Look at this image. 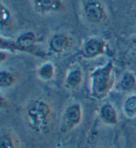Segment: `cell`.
<instances>
[{"mask_svg":"<svg viewBox=\"0 0 136 148\" xmlns=\"http://www.w3.org/2000/svg\"><path fill=\"white\" fill-rule=\"evenodd\" d=\"M83 79L84 73L81 66H72L66 74L64 86L68 90H75L82 84Z\"/></svg>","mask_w":136,"mask_h":148,"instance_id":"9c48e42d","label":"cell"},{"mask_svg":"<svg viewBox=\"0 0 136 148\" xmlns=\"http://www.w3.org/2000/svg\"><path fill=\"white\" fill-rule=\"evenodd\" d=\"M99 116L104 124L110 125L118 124V113L115 108L110 103L106 102L102 105L99 110Z\"/></svg>","mask_w":136,"mask_h":148,"instance_id":"30bf717a","label":"cell"},{"mask_svg":"<svg viewBox=\"0 0 136 148\" xmlns=\"http://www.w3.org/2000/svg\"><path fill=\"white\" fill-rule=\"evenodd\" d=\"M18 137L12 129L4 127L1 130L0 148H19Z\"/></svg>","mask_w":136,"mask_h":148,"instance_id":"8fae6325","label":"cell"},{"mask_svg":"<svg viewBox=\"0 0 136 148\" xmlns=\"http://www.w3.org/2000/svg\"><path fill=\"white\" fill-rule=\"evenodd\" d=\"M33 8L41 15L61 13L65 10L62 0H31Z\"/></svg>","mask_w":136,"mask_h":148,"instance_id":"ba28073f","label":"cell"},{"mask_svg":"<svg viewBox=\"0 0 136 148\" xmlns=\"http://www.w3.org/2000/svg\"><path fill=\"white\" fill-rule=\"evenodd\" d=\"M99 148H104V147H99Z\"/></svg>","mask_w":136,"mask_h":148,"instance_id":"44dd1931","label":"cell"},{"mask_svg":"<svg viewBox=\"0 0 136 148\" xmlns=\"http://www.w3.org/2000/svg\"><path fill=\"white\" fill-rule=\"evenodd\" d=\"M53 112L51 107L43 99H35L29 103L25 109L27 124L36 133H48L51 126Z\"/></svg>","mask_w":136,"mask_h":148,"instance_id":"6da1fadb","label":"cell"},{"mask_svg":"<svg viewBox=\"0 0 136 148\" xmlns=\"http://www.w3.org/2000/svg\"><path fill=\"white\" fill-rule=\"evenodd\" d=\"M82 120V108L79 103H72L65 108L62 113L60 131L66 133L79 126Z\"/></svg>","mask_w":136,"mask_h":148,"instance_id":"277c9868","label":"cell"},{"mask_svg":"<svg viewBox=\"0 0 136 148\" xmlns=\"http://www.w3.org/2000/svg\"><path fill=\"white\" fill-rule=\"evenodd\" d=\"M131 45H132L133 49L136 51V35H135L131 39Z\"/></svg>","mask_w":136,"mask_h":148,"instance_id":"ac0fdd59","label":"cell"},{"mask_svg":"<svg viewBox=\"0 0 136 148\" xmlns=\"http://www.w3.org/2000/svg\"><path fill=\"white\" fill-rule=\"evenodd\" d=\"M122 110L124 115L128 118L136 116V95H131L127 97L122 105Z\"/></svg>","mask_w":136,"mask_h":148,"instance_id":"5bb4252c","label":"cell"},{"mask_svg":"<svg viewBox=\"0 0 136 148\" xmlns=\"http://www.w3.org/2000/svg\"><path fill=\"white\" fill-rule=\"evenodd\" d=\"M17 76L13 72L4 69L0 73V86L1 88H9L15 84Z\"/></svg>","mask_w":136,"mask_h":148,"instance_id":"9a60e30c","label":"cell"},{"mask_svg":"<svg viewBox=\"0 0 136 148\" xmlns=\"http://www.w3.org/2000/svg\"><path fill=\"white\" fill-rule=\"evenodd\" d=\"M37 42V36L35 33L29 31L20 34L15 40H11L1 37L0 44L1 51L32 53L35 50Z\"/></svg>","mask_w":136,"mask_h":148,"instance_id":"3957f363","label":"cell"},{"mask_svg":"<svg viewBox=\"0 0 136 148\" xmlns=\"http://www.w3.org/2000/svg\"><path fill=\"white\" fill-rule=\"evenodd\" d=\"M8 101L5 98H4L3 96L1 95V108H5L8 106Z\"/></svg>","mask_w":136,"mask_h":148,"instance_id":"e0dca14e","label":"cell"},{"mask_svg":"<svg viewBox=\"0 0 136 148\" xmlns=\"http://www.w3.org/2000/svg\"><path fill=\"white\" fill-rule=\"evenodd\" d=\"M133 17H134V19H135V21H136V8H135V10H134V12H133Z\"/></svg>","mask_w":136,"mask_h":148,"instance_id":"ffe728a7","label":"cell"},{"mask_svg":"<svg viewBox=\"0 0 136 148\" xmlns=\"http://www.w3.org/2000/svg\"><path fill=\"white\" fill-rule=\"evenodd\" d=\"M1 29H9L13 24V17L10 10L5 5L1 2Z\"/></svg>","mask_w":136,"mask_h":148,"instance_id":"2e32d148","label":"cell"},{"mask_svg":"<svg viewBox=\"0 0 136 148\" xmlns=\"http://www.w3.org/2000/svg\"><path fill=\"white\" fill-rule=\"evenodd\" d=\"M114 82L113 62L110 60L90 74L91 96L97 100L104 99L110 93Z\"/></svg>","mask_w":136,"mask_h":148,"instance_id":"7a4b0ae2","label":"cell"},{"mask_svg":"<svg viewBox=\"0 0 136 148\" xmlns=\"http://www.w3.org/2000/svg\"><path fill=\"white\" fill-rule=\"evenodd\" d=\"M72 43V39L66 33H55L49 41V51L55 55H61L67 52L71 48Z\"/></svg>","mask_w":136,"mask_h":148,"instance_id":"52a82bcc","label":"cell"},{"mask_svg":"<svg viewBox=\"0 0 136 148\" xmlns=\"http://www.w3.org/2000/svg\"><path fill=\"white\" fill-rule=\"evenodd\" d=\"M37 77L40 80L44 82L50 81L55 75V66L52 62H44L37 69Z\"/></svg>","mask_w":136,"mask_h":148,"instance_id":"7c38bea8","label":"cell"},{"mask_svg":"<svg viewBox=\"0 0 136 148\" xmlns=\"http://www.w3.org/2000/svg\"><path fill=\"white\" fill-rule=\"evenodd\" d=\"M106 42L99 37H91L84 42L81 49V55L87 59H93L105 54Z\"/></svg>","mask_w":136,"mask_h":148,"instance_id":"8992f818","label":"cell"},{"mask_svg":"<svg viewBox=\"0 0 136 148\" xmlns=\"http://www.w3.org/2000/svg\"><path fill=\"white\" fill-rule=\"evenodd\" d=\"M7 58V53H3V51H1V54H0V60H1V62H2L3 60H5Z\"/></svg>","mask_w":136,"mask_h":148,"instance_id":"d6986e66","label":"cell"},{"mask_svg":"<svg viewBox=\"0 0 136 148\" xmlns=\"http://www.w3.org/2000/svg\"><path fill=\"white\" fill-rule=\"evenodd\" d=\"M82 12L86 21L91 24H102L108 18L105 8L98 0H86L82 6Z\"/></svg>","mask_w":136,"mask_h":148,"instance_id":"5b68a950","label":"cell"},{"mask_svg":"<svg viewBox=\"0 0 136 148\" xmlns=\"http://www.w3.org/2000/svg\"><path fill=\"white\" fill-rule=\"evenodd\" d=\"M120 88L122 91L128 92L136 86V77L131 72L126 71L122 75L119 82Z\"/></svg>","mask_w":136,"mask_h":148,"instance_id":"4fadbf2b","label":"cell"}]
</instances>
